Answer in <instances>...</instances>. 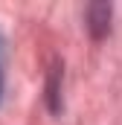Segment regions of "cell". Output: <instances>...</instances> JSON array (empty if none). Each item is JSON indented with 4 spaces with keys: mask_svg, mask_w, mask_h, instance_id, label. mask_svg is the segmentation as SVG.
<instances>
[{
    "mask_svg": "<svg viewBox=\"0 0 122 125\" xmlns=\"http://www.w3.org/2000/svg\"><path fill=\"white\" fill-rule=\"evenodd\" d=\"M111 15H113V9L108 3H90L84 9V21H87V29L93 38H102L111 32Z\"/></svg>",
    "mask_w": 122,
    "mask_h": 125,
    "instance_id": "obj_1",
    "label": "cell"
},
{
    "mask_svg": "<svg viewBox=\"0 0 122 125\" xmlns=\"http://www.w3.org/2000/svg\"><path fill=\"white\" fill-rule=\"evenodd\" d=\"M0 102H3V41H0Z\"/></svg>",
    "mask_w": 122,
    "mask_h": 125,
    "instance_id": "obj_2",
    "label": "cell"
}]
</instances>
